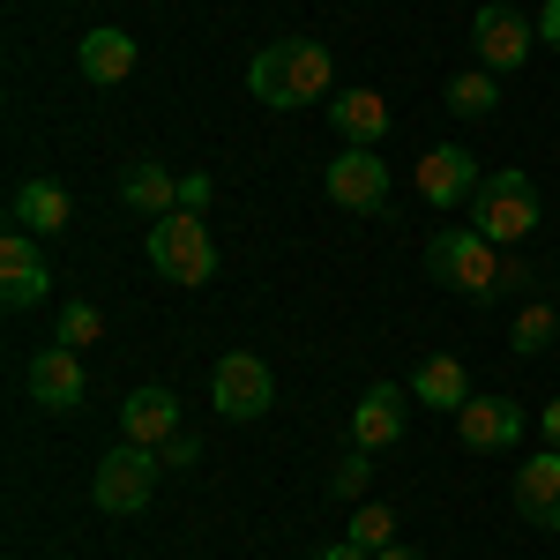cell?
<instances>
[{
    "label": "cell",
    "mask_w": 560,
    "mask_h": 560,
    "mask_svg": "<svg viewBox=\"0 0 560 560\" xmlns=\"http://www.w3.org/2000/svg\"><path fill=\"white\" fill-rule=\"evenodd\" d=\"M388 441H404V388L396 382H374L359 404H351V448H388Z\"/></svg>",
    "instance_id": "cell-14"
},
{
    "label": "cell",
    "mask_w": 560,
    "mask_h": 560,
    "mask_svg": "<svg viewBox=\"0 0 560 560\" xmlns=\"http://www.w3.org/2000/svg\"><path fill=\"white\" fill-rule=\"evenodd\" d=\"M210 396H217V411L224 419H261L269 404H277V374H269V359H255V351H224L217 359V374H210Z\"/></svg>",
    "instance_id": "cell-6"
},
{
    "label": "cell",
    "mask_w": 560,
    "mask_h": 560,
    "mask_svg": "<svg viewBox=\"0 0 560 560\" xmlns=\"http://www.w3.org/2000/svg\"><path fill=\"white\" fill-rule=\"evenodd\" d=\"M31 396H38L45 411H83V396H90V382H83V359L68 345H45L38 359H31Z\"/></svg>",
    "instance_id": "cell-13"
},
{
    "label": "cell",
    "mask_w": 560,
    "mask_h": 560,
    "mask_svg": "<svg viewBox=\"0 0 560 560\" xmlns=\"http://www.w3.org/2000/svg\"><path fill=\"white\" fill-rule=\"evenodd\" d=\"M210 195H217L210 173H187V179H179V210H210Z\"/></svg>",
    "instance_id": "cell-27"
},
{
    "label": "cell",
    "mask_w": 560,
    "mask_h": 560,
    "mask_svg": "<svg viewBox=\"0 0 560 560\" xmlns=\"http://www.w3.org/2000/svg\"><path fill=\"white\" fill-rule=\"evenodd\" d=\"M553 337H560V314H553L546 300H523L516 329H509V351H523V359H538V351H553Z\"/></svg>",
    "instance_id": "cell-22"
},
{
    "label": "cell",
    "mask_w": 560,
    "mask_h": 560,
    "mask_svg": "<svg viewBox=\"0 0 560 560\" xmlns=\"http://www.w3.org/2000/svg\"><path fill=\"white\" fill-rule=\"evenodd\" d=\"M322 187H329V202H345V210H366V217L388 210V165L374 150H359V142L337 150V165L322 173Z\"/></svg>",
    "instance_id": "cell-9"
},
{
    "label": "cell",
    "mask_w": 560,
    "mask_h": 560,
    "mask_svg": "<svg viewBox=\"0 0 560 560\" xmlns=\"http://www.w3.org/2000/svg\"><path fill=\"white\" fill-rule=\"evenodd\" d=\"M538 38L560 45V0H546V8H538Z\"/></svg>",
    "instance_id": "cell-28"
},
{
    "label": "cell",
    "mask_w": 560,
    "mask_h": 560,
    "mask_svg": "<svg viewBox=\"0 0 560 560\" xmlns=\"http://www.w3.org/2000/svg\"><path fill=\"white\" fill-rule=\"evenodd\" d=\"M45 292H52L45 240H38V232H23V224H8V240H0V300H8V306H38Z\"/></svg>",
    "instance_id": "cell-8"
},
{
    "label": "cell",
    "mask_w": 560,
    "mask_h": 560,
    "mask_svg": "<svg viewBox=\"0 0 560 560\" xmlns=\"http://www.w3.org/2000/svg\"><path fill=\"white\" fill-rule=\"evenodd\" d=\"M374 560H419V553H411V546H382Z\"/></svg>",
    "instance_id": "cell-31"
},
{
    "label": "cell",
    "mask_w": 560,
    "mask_h": 560,
    "mask_svg": "<svg viewBox=\"0 0 560 560\" xmlns=\"http://www.w3.org/2000/svg\"><path fill=\"white\" fill-rule=\"evenodd\" d=\"M456 433H464V448H478V456L523 448V404L516 396H471V404L456 411Z\"/></svg>",
    "instance_id": "cell-11"
},
{
    "label": "cell",
    "mask_w": 560,
    "mask_h": 560,
    "mask_svg": "<svg viewBox=\"0 0 560 560\" xmlns=\"http://www.w3.org/2000/svg\"><path fill=\"white\" fill-rule=\"evenodd\" d=\"M179 179L187 173H165L158 158H142V165H128V179H120V202L142 217H173L179 210Z\"/></svg>",
    "instance_id": "cell-20"
},
{
    "label": "cell",
    "mask_w": 560,
    "mask_h": 560,
    "mask_svg": "<svg viewBox=\"0 0 560 560\" xmlns=\"http://www.w3.org/2000/svg\"><path fill=\"white\" fill-rule=\"evenodd\" d=\"M351 546H366V553H382V546H396V509H382V501H366L359 516L345 523Z\"/></svg>",
    "instance_id": "cell-24"
},
{
    "label": "cell",
    "mask_w": 560,
    "mask_h": 560,
    "mask_svg": "<svg viewBox=\"0 0 560 560\" xmlns=\"http://www.w3.org/2000/svg\"><path fill=\"white\" fill-rule=\"evenodd\" d=\"M75 68H83V83H128L135 75V38L128 31H90L83 45H75Z\"/></svg>",
    "instance_id": "cell-18"
},
{
    "label": "cell",
    "mask_w": 560,
    "mask_h": 560,
    "mask_svg": "<svg viewBox=\"0 0 560 560\" xmlns=\"http://www.w3.org/2000/svg\"><path fill=\"white\" fill-rule=\"evenodd\" d=\"M158 456H165V471H187V464L202 456V441H195V433H173V441H165Z\"/></svg>",
    "instance_id": "cell-26"
},
{
    "label": "cell",
    "mask_w": 560,
    "mask_h": 560,
    "mask_svg": "<svg viewBox=\"0 0 560 560\" xmlns=\"http://www.w3.org/2000/svg\"><path fill=\"white\" fill-rule=\"evenodd\" d=\"M8 224H23V232H38V240H60V232L75 224V195H68L60 179H23V187L8 195Z\"/></svg>",
    "instance_id": "cell-12"
},
{
    "label": "cell",
    "mask_w": 560,
    "mask_h": 560,
    "mask_svg": "<svg viewBox=\"0 0 560 560\" xmlns=\"http://www.w3.org/2000/svg\"><path fill=\"white\" fill-rule=\"evenodd\" d=\"M493 105H501V75H493V68H464V75H448V113L486 120Z\"/></svg>",
    "instance_id": "cell-21"
},
{
    "label": "cell",
    "mask_w": 560,
    "mask_h": 560,
    "mask_svg": "<svg viewBox=\"0 0 560 560\" xmlns=\"http://www.w3.org/2000/svg\"><path fill=\"white\" fill-rule=\"evenodd\" d=\"M329 128L345 135V142H359V150H374L388 135V97L382 90H345V97L329 105Z\"/></svg>",
    "instance_id": "cell-19"
},
{
    "label": "cell",
    "mask_w": 560,
    "mask_h": 560,
    "mask_svg": "<svg viewBox=\"0 0 560 560\" xmlns=\"http://www.w3.org/2000/svg\"><path fill=\"white\" fill-rule=\"evenodd\" d=\"M471 45H478V68H493V75H516L523 60H530V45H538V23H523L516 8L486 0V8L471 15Z\"/></svg>",
    "instance_id": "cell-7"
},
{
    "label": "cell",
    "mask_w": 560,
    "mask_h": 560,
    "mask_svg": "<svg viewBox=\"0 0 560 560\" xmlns=\"http://www.w3.org/2000/svg\"><path fill=\"white\" fill-rule=\"evenodd\" d=\"M478 158L464 150V142H441V150H427L419 158V202H433V210H464L478 195Z\"/></svg>",
    "instance_id": "cell-10"
},
{
    "label": "cell",
    "mask_w": 560,
    "mask_h": 560,
    "mask_svg": "<svg viewBox=\"0 0 560 560\" xmlns=\"http://www.w3.org/2000/svg\"><path fill=\"white\" fill-rule=\"evenodd\" d=\"M538 427H546V448H560V396L546 404V411H538Z\"/></svg>",
    "instance_id": "cell-29"
},
{
    "label": "cell",
    "mask_w": 560,
    "mask_h": 560,
    "mask_svg": "<svg viewBox=\"0 0 560 560\" xmlns=\"http://www.w3.org/2000/svg\"><path fill=\"white\" fill-rule=\"evenodd\" d=\"M158 471H165V456L158 448H142V441H120L97 478H90V501L105 509V516H142L150 509V493H158Z\"/></svg>",
    "instance_id": "cell-5"
},
{
    "label": "cell",
    "mask_w": 560,
    "mask_h": 560,
    "mask_svg": "<svg viewBox=\"0 0 560 560\" xmlns=\"http://www.w3.org/2000/svg\"><path fill=\"white\" fill-rule=\"evenodd\" d=\"M97 337H105V306H90V300H68V306H60V337H52V345L83 351V345H97Z\"/></svg>",
    "instance_id": "cell-23"
},
{
    "label": "cell",
    "mask_w": 560,
    "mask_h": 560,
    "mask_svg": "<svg viewBox=\"0 0 560 560\" xmlns=\"http://www.w3.org/2000/svg\"><path fill=\"white\" fill-rule=\"evenodd\" d=\"M516 509H523V523L560 530V448H538L516 471Z\"/></svg>",
    "instance_id": "cell-16"
},
{
    "label": "cell",
    "mask_w": 560,
    "mask_h": 560,
    "mask_svg": "<svg viewBox=\"0 0 560 560\" xmlns=\"http://www.w3.org/2000/svg\"><path fill=\"white\" fill-rule=\"evenodd\" d=\"M179 433V396L173 388H135L120 404V441H142V448H165Z\"/></svg>",
    "instance_id": "cell-15"
},
{
    "label": "cell",
    "mask_w": 560,
    "mask_h": 560,
    "mask_svg": "<svg viewBox=\"0 0 560 560\" xmlns=\"http://www.w3.org/2000/svg\"><path fill=\"white\" fill-rule=\"evenodd\" d=\"M471 224L493 240V247H523L538 232V187L509 165V173H486L471 195Z\"/></svg>",
    "instance_id": "cell-4"
},
{
    "label": "cell",
    "mask_w": 560,
    "mask_h": 560,
    "mask_svg": "<svg viewBox=\"0 0 560 560\" xmlns=\"http://www.w3.org/2000/svg\"><path fill=\"white\" fill-rule=\"evenodd\" d=\"M427 269L433 284H448V292H464V300H501V292H516V284H530V269H523L516 247H493L478 224H441L427 240Z\"/></svg>",
    "instance_id": "cell-1"
},
{
    "label": "cell",
    "mask_w": 560,
    "mask_h": 560,
    "mask_svg": "<svg viewBox=\"0 0 560 560\" xmlns=\"http://www.w3.org/2000/svg\"><path fill=\"white\" fill-rule=\"evenodd\" d=\"M150 269L165 277V284H210L217 277V240L202 210H173L150 224Z\"/></svg>",
    "instance_id": "cell-3"
},
{
    "label": "cell",
    "mask_w": 560,
    "mask_h": 560,
    "mask_svg": "<svg viewBox=\"0 0 560 560\" xmlns=\"http://www.w3.org/2000/svg\"><path fill=\"white\" fill-rule=\"evenodd\" d=\"M411 404H433V411H464L471 404V374H464V359H448V351H427L419 366H411Z\"/></svg>",
    "instance_id": "cell-17"
},
{
    "label": "cell",
    "mask_w": 560,
    "mask_h": 560,
    "mask_svg": "<svg viewBox=\"0 0 560 560\" xmlns=\"http://www.w3.org/2000/svg\"><path fill=\"white\" fill-rule=\"evenodd\" d=\"M329 83H337V60H329V45H314V38L261 45L255 60H247V90H255L261 105H277V113L329 97Z\"/></svg>",
    "instance_id": "cell-2"
},
{
    "label": "cell",
    "mask_w": 560,
    "mask_h": 560,
    "mask_svg": "<svg viewBox=\"0 0 560 560\" xmlns=\"http://www.w3.org/2000/svg\"><path fill=\"white\" fill-rule=\"evenodd\" d=\"M366 478H374V464H366V448H351L345 464L329 471V493H337V501H359V493H366Z\"/></svg>",
    "instance_id": "cell-25"
},
{
    "label": "cell",
    "mask_w": 560,
    "mask_h": 560,
    "mask_svg": "<svg viewBox=\"0 0 560 560\" xmlns=\"http://www.w3.org/2000/svg\"><path fill=\"white\" fill-rule=\"evenodd\" d=\"M314 560H374V553H366V546H351V538H345V546H329V553H314Z\"/></svg>",
    "instance_id": "cell-30"
}]
</instances>
